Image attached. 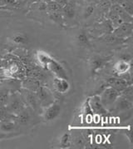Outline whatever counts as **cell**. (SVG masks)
I'll list each match as a JSON object with an SVG mask.
<instances>
[{
	"label": "cell",
	"mask_w": 133,
	"mask_h": 149,
	"mask_svg": "<svg viewBox=\"0 0 133 149\" xmlns=\"http://www.w3.org/2000/svg\"><path fill=\"white\" fill-rule=\"evenodd\" d=\"M11 91L7 88H0V107H5L8 102Z\"/></svg>",
	"instance_id": "15"
},
{
	"label": "cell",
	"mask_w": 133,
	"mask_h": 149,
	"mask_svg": "<svg viewBox=\"0 0 133 149\" xmlns=\"http://www.w3.org/2000/svg\"><path fill=\"white\" fill-rule=\"evenodd\" d=\"M43 2H45V3H48V2H49V1H51V0H42Z\"/></svg>",
	"instance_id": "35"
},
{
	"label": "cell",
	"mask_w": 133,
	"mask_h": 149,
	"mask_svg": "<svg viewBox=\"0 0 133 149\" xmlns=\"http://www.w3.org/2000/svg\"><path fill=\"white\" fill-rule=\"evenodd\" d=\"M132 101L129 100L128 98L125 97L124 96L120 95L117 97V99L116 100L112 108H113L116 112L120 113V112H125V111L132 109Z\"/></svg>",
	"instance_id": "8"
},
{
	"label": "cell",
	"mask_w": 133,
	"mask_h": 149,
	"mask_svg": "<svg viewBox=\"0 0 133 149\" xmlns=\"http://www.w3.org/2000/svg\"><path fill=\"white\" fill-rule=\"evenodd\" d=\"M74 143L76 146L78 147H82V146H84L85 144V140L83 137L82 136H77V137L74 138Z\"/></svg>",
	"instance_id": "30"
},
{
	"label": "cell",
	"mask_w": 133,
	"mask_h": 149,
	"mask_svg": "<svg viewBox=\"0 0 133 149\" xmlns=\"http://www.w3.org/2000/svg\"><path fill=\"white\" fill-rule=\"evenodd\" d=\"M107 84L108 85V87H112L120 93L123 89H125L128 85H130L120 77H112L108 78L107 80Z\"/></svg>",
	"instance_id": "11"
},
{
	"label": "cell",
	"mask_w": 133,
	"mask_h": 149,
	"mask_svg": "<svg viewBox=\"0 0 133 149\" xmlns=\"http://www.w3.org/2000/svg\"><path fill=\"white\" fill-rule=\"evenodd\" d=\"M121 6L129 14L133 15V1L132 0H122Z\"/></svg>",
	"instance_id": "25"
},
{
	"label": "cell",
	"mask_w": 133,
	"mask_h": 149,
	"mask_svg": "<svg viewBox=\"0 0 133 149\" xmlns=\"http://www.w3.org/2000/svg\"><path fill=\"white\" fill-rule=\"evenodd\" d=\"M26 107L24 102L23 100L22 97L19 93L17 92H12L10 93V97L8 102L5 106L6 109L12 115L16 116L22 110H24Z\"/></svg>",
	"instance_id": "1"
},
{
	"label": "cell",
	"mask_w": 133,
	"mask_h": 149,
	"mask_svg": "<svg viewBox=\"0 0 133 149\" xmlns=\"http://www.w3.org/2000/svg\"><path fill=\"white\" fill-rule=\"evenodd\" d=\"M130 68H131V63L121 61V60H120L115 65V69L116 72H118V75L129 72Z\"/></svg>",
	"instance_id": "16"
},
{
	"label": "cell",
	"mask_w": 133,
	"mask_h": 149,
	"mask_svg": "<svg viewBox=\"0 0 133 149\" xmlns=\"http://www.w3.org/2000/svg\"><path fill=\"white\" fill-rule=\"evenodd\" d=\"M132 55L130 54H128V53H124V54H122L120 56V60L121 61H125V62H128V63H131L132 62Z\"/></svg>",
	"instance_id": "31"
},
{
	"label": "cell",
	"mask_w": 133,
	"mask_h": 149,
	"mask_svg": "<svg viewBox=\"0 0 133 149\" xmlns=\"http://www.w3.org/2000/svg\"><path fill=\"white\" fill-rule=\"evenodd\" d=\"M104 64H105V60L102 58L98 57V58H93L92 62H91V71H92V72H95L98 69L102 68Z\"/></svg>",
	"instance_id": "23"
},
{
	"label": "cell",
	"mask_w": 133,
	"mask_h": 149,
	"mask_svg": "<svg viewBox=\"0 0 133 149\" xmlns=\"http://www.w3.org/2000/svg\"><path fill=\"white\" fill-rule=\"evenodd\" d=\"M12 41L13 42L17 43V44H20V45H24V44H28L29 42V38L25 34L20 33V34H16L13 36L12 38Z\"/></svg>",
	"instance_id": "21"
},
{
	"label": "cell",
	"mask_w": 133,
	"mask_h": 149,
	"mask_svg": "<svg viewBox=\"0 0 133 149\" xmlns=\"http://www.w3.org/2000/svg\"><path fill=\"white\" fill-rule=\"evenodd\" d=\"M121 95L124 96L125 97L128 98L129 100L132 101L133 99V87L132 84L128 85L125 89H123L121 92Z\"/></svg>",
	"instance_id": "27"
},
{
	"label": "cell",
	"mask_w": 133,
	"mask_h": 149,
	"mask_svg": "<svg viewBox=\"0 0 133 149\" xmlns=\"http://www.w3.org/2000/svg\"><path fill=\"white\" fill-rule=\"evenodd\" d=\"M77 40L79 44H81V45H83V46L89 45V38L85 32L79 33L77 36Z\"/></svg>",
	"instance_id": "26"
},
{
	"label": "cell",
	"mask_w": 133,
	"mask_h": 149,
	"mask_svg": "<svg viewBox=\"0 0 133 149\" xmlns=\"http://www.w3.org/2000/svg\"><path fill=\"white\" fill-rule=\"evenodd\" d=\"M75 2L74 0L67 3L65 6L62 7V13L64 19H68V20H73L75 18L76 15V6H75Z\"/></svg>",
	"instance_id": "13"
},
{
	"label": "cell",
	"mask_w": 133,
	"mask_h": 149,
	"mask_svg": "<svg viewBox=\"0 0 133 149\" xmlns=\"http://www.w3.org/2000/svg\"><path fill=\"white\" fill-rule=\"evenodd\" d=\"M71 145H72V137H71V135H70V133L66 132V133H64V134L62 136V137H61V148H69Z\"/></svg>",
	"instance_id": "22"
},
{
	"label": "cell",
	"mask_w": 133,
	"mask_h": 149,
	"mask_svg": "<svg viewBox=\"0 0 133 149\" xmlns=\"http://www.w3.org/2000/svg\"><path fill=\"white\" fill-rule=\"evenodd\" d=\"M29 1V3L33 4V3H38L40 1H42V0H28Z\"/></svg>",
	"instance_id": "33"
},
{
	"label": "cell",
	"mask_w": 133,
	"mask_h": 149,
	"mask_svg": "<svg viewBox=\"0 0 133 149\" xmlns=\"http://www.w3.org/2000/svg\"><path fill=\"white\" fill-rule=\"evenodd\" d=\"M88 102H89V106H90L91 109L92 110V112L97 114V115L105 116L108 113V111L102 104L99 96L96 95L94 96V97H92Z\"/></svg>",
	"instance_id": "9"
},
{
	"label": "cell",
	"mask_w": 133,
	"mask_h": 149,
	"mask_svg": "<svg viewBox=\"0 0 133 149\" xmlns=\"http://www.w3.org/2000/svg\"><path fill=\"white\" fill-rule=\"evenodd\" d=\"M120 95H121L120 92L114 89L112 87H107L101 93V95L99 97L102 104L108 111L110 108L112 107L114 102Z\"/></svg>",
	"instance_id": "3"
},
{
	"label": "cell",
	"mask_w": 133,
	"mask_h": 149,
	"mask_svg": "<svg viewBox=\"0 0 133 149\" xmlns=\"http://www.w3.org/2000/svg\"><path fill=\"white\" fill-rule=\"evenodd\" d=\"M17 3H18V4H20V3H24V2H25L26 0H15Z\"/></svg>",
	"instance_id": "34"
},
{
	"label": "cell",
	"mask_w": 133,
	"mask_h": 149,
	"mask_svg": "<svg viewBox=\"0 0 133 149\" xmlns=\"http://www.w3.org/2000/svg\"><path fill=\"white\" fill-rule=\"evenodd\" d=\"M18 127V125L14 121H3L0 122V132L1 133H12Z\"/></svg>",
	"instance_id": "14"
},
{
	"label": "cell",
	"mask_w": 133,
	"mask_h": 149,
	"mask_svg": "<svg viewBox=\"0 0 133 149\" xmlns=\"http://www.w3.org/2000/svg\"><path fill=\"white\" fill-rule=\"evenodd\" d=\"M18 3L15 0H0V6H18Z\"/></svg>",
	"instance_id": "29"
},
{
	"label": "cell",
	"mask_w": 133,
	"mask_h": 149,
	"mask_svg": "<svg viewBox=\"0 0 133 149\" xmlns=\"http://www.w3.org/2000/svg\"><path fill=\"white\" fill-rule=\"evenodd\" d=\"M48 17L56 24H58L59 26H63L64 25L65 19L63 18L62 13H48Z\"/></svg>",
	"instance_id": "18"
},
{
	"label": "cell",
	"mask_w": 133,
	"mask_h": 149,
	"mask_svg": "<svg viewBox=\"0 0 133 149\" xmlns=\"http://www.w3.org/2000/svg\"><path fill=\"white\" fill-rule=\"evenodd\" d=\"M99 39L103 42H108V43H115V42H118L119 40H121V38H117L113 33L112 34H105L103 37L99 38Z\"/></svg>",
	"instance_id": "24"
},
{
	"label": "cell",
	"mask_w": 133,
	"mask_h": 149,
	"mask_svg": "<svg viewBox=\"0 0 133 149\" xmlns=\"http://www.w3.org/2000/svg\"><path fill=\"white\" fill-rule=\"evenodd\" d=\"M133 32L132 23L122 22L119 26L112 30V33L121 39H125L131 37Z\"/></svg>",
	"instance_id": "6"
},
{
	"label": "cell",
	"mask_w": 133,
	"mask_h": 149,
	"mask_svg": "<svg viewBox=\"0 0 133 149\" xmlns=\"http://www.w3.org/2000/svg\"><path fill=\"white\" fill-rule=\"evenodd\" d=\"M23 86H24V88H26V89L30 90V91H33V92H35L40 85L37 84V82L35 79H33V78H28V79H27L24 83Z\"/></svg>",
	"instance_id": "20"
},
{
	"label": "cell",
	"mask_w": 133,
	"mask_h": 149,
	"mask_svg": "<svg viewBox=\"0 0 133 149\" xmlns=\"http://www.w3.org/2000/svg\"><path fill=\"white\" fill-rule=\"evenodd\" d=\"M53 84V88L55 90L59 93H66L70 88V84L66 78H54Z\"/></svg>",
	"instance_id": "12"
},
{
	"label": "cell",
	"mask_w": 133,
	"mask_h": 149,
	"mask_svg": "<svg viewBox=\"0 0 133 149\" xmlns=\"http://www.w3.org/2000/svg\"><path fill=\"white\" fill-rule=\"evenodd\" d=\"M20 95L24 102L25 105L31 108L34 113H40L42 111V107L37 97L34 92L24 88L20 91Z\"/></svg>",
	"instance_id": "2"
},
{
	"label": "cell",
	"mask_w": 133,
	"mask_h": 149,
	"mask_svg": "<svg viewBox=\"0 0 133 149\" xmlns=\"http://www.w3.org/2000/svg\"><path fill=\"white\" fill-rule=\"evenodd\" d=\"M62 7L60 4L55 1V0H51L47 3V12L48 13H62Z\"/></svg>",
	"instance_id": "17"
},
{
	"label": "cell",
	"mask_w": 133,
	"mask_h": 149,
	"mask_svg": "<svg viewBox=\"0 0 133 149\" xmlns=\"http://www.w3.org/2000/svg\"><path fill=\"white\" fill-rule=\"evenodd\" d=\"M34 93L42 107H48L54 102V97H53V93L48 88L45 87L39 86Z\"/></svg>",
	"instance_id": "4"
},
{
	"label": "cell",
	"mask_w": 133,
	"mask_h": 149,
	"mask_svg": "<svg viewBox=\"0 0 133 149\" xmlns=\"http://www.w3.org/2000/svg\"><path fill=\"white\" fill-rule=\"evenodd\" d=\"M62 112V106L57 102H53L52 104L46 107L43 112V118L46 122H52L57 119Z\"/></svg>",
	"instance_id": "5"
},
{
	"label": "cell",
	"mask_w": 133,
	"mask_h": 149,
	"mask_svg": "<svg viewBox=\"0 0 133 149\" xmlns=\"http://www.w3.org/2000/svg\"><path fill=\"white\" fill-rule=\"evenodd\" d=\"M111 4H121L122 0H108Z\"/></svg>",
	"instance_id": "32"
},
{
	"label": "cell",
	"mask_w": 133,
	"mask_h": 149,
	"mask_svg": "<svg viewBox=\"0 0 133 149\" xmlns=\"http://www.w3.org/2000/svg\"><path fill=\"white\" fill-rule=\"evenodd\" d=\"M46 65L48 66V68L50 71L52 72H53L56 76H57V78H66V79H67L66 71L64 70V68L57 61H55V60H53L51 58Z\"/></svg>",
	"instance_id": "10"
},
{
	"label": "cell",
	"mask_w": 133,
	"mask_h": 149,
	"mask_svg": "<svg viewBox=\"0 0 133 149\" xmlns=\"http://www.w3.org/2000/svg\"><path fill=\"white\" fill-rule=\"evenodd\" d=\"M33 112V111L31 108L26 106L24 110H22L19 113L15 116L14 122L18 126L28 125L33 120V116H32Z\"/></svg>",
	"instance_id": "7"
},
{
	"label": "cell",
	"mask_w": 133,
	"mask_h": 149,
	"mask_svg": "<svg viewBox=\"0 0 133 149\" xmlns=\"http://www.w3.org/2000/svg\"><path fill=\"white\" fill-rule=\"evenodd\" d=\"M94 10H95V7H94V5H92V4L88 5V6L85 8L84 13H83L84 18H89V17H91V15L93 14V13H94Z\"/></svg>",
	"instance_id": "28"
},
{
	"label": "cell",
	"mask_w": 133,
	"mask_h": 149,
	"mask_svg": "<svg viewBox=\"0 0 133 149\" xmlns=\"http://www.w3.org/2000/svg\"><path fill=\"white\" fill-rule=\"evenodd\" d=\"M15 116L10 113L5 107H0V122L3 121H14Z\"/></svg>",
	"instance_id": "19"
}]
</instances>
